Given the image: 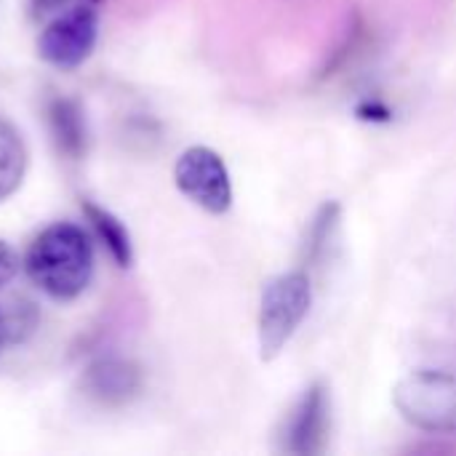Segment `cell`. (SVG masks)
<instances>
[{"label":"cell","mask_w":456,"mask_h":456,"mask_svg":"<svg viewBox=\"0 0 456 456\" xmlns=\"http://www.w3.org/2000/svg\"><path fill=\"white\" fill-rule=\"evenodd\" d=\"M339 232V203H323L315 219L310 222L307 240H305V256L310 267H321L329 256V248L337 243Z\"/></svg>","instance_id":"cell-11"},{"label":"cell","mask_w":456,"mask_h":456,"mask_svg":"<svg viewBox=\"0 0 456 456\" xmlns=\"http://www.w3.org/2000/svg\"><path fill=\"white\" fill-rule=\"evenodd\" d=\"M179 192L211 216H222L232 206V179L222 155L211 147H187L174 166Z\"/></svg>","instance_id":"cell-5"},{"label":"cell","mask_w":456,"mask_h":456,"mask_svg":"<svg viewBox=\"0 0 456 456\" xmlns=\"http://www.w3.org/2000/svg\"><path fill=\"white\" fill-rule=\"evenodd\" d=\"M142 390V374L131 361L102 358L83 377V393L102 406L128 403Z\"/></svg>","instance_id":"cell-7"},{"label":"cell","mask_w":456,"mask_h":456,"mask_svg":"<svg viewBox=\"0 0 456 456\" xmlns=\"http://www.w3.org/2000/svg\"><path fill=\"white\" fill-rule=\"evenodd\" d=\"M19 267H21L19 254H16L5 240H0V289H3V286H8V283L16 278Z\"/></svg>","instance_id":"cell-13"},{"label":"cell","mask_w":456,"mask_h":456,"mask_svg":"<svg viewBox=\"0 0 456 456\" xmlns=\"http://www.w3.org/2000/svg\"><path fill=\"white\" fill-rule=\"evenodd\" d=\"M27 144L13 123L0 115V203L8 200L24 182L27 174Z\"/></svg>","instance_id":"cell-10"},{"label":"cell","mask_w":456,"mask_h":456,"mask_svg":"<svg viewBox=\"0 0 456 456\" xmlns=\"http://www.w3.org/2000/svg\"><path fill=\"white\" fill-rule=\"evenodd\" d=\"M8 342H11V323H8V318L0 313V355H3V350L8 347Z\"/></svg>","instance_id":"cell-14"},{"label":"cell","mask_w":456,"mask_h":456,"mask_svg":"<svg viewBox=\"0 0 456 456\" xmlns=\"http://www.w3.org/2000/svg\"><path fill=\"white\" fill-rule=\"evenodd\" d=\"M313 307V278L305 270H291L265 283L256 315V339L262 361L278 358Z\"/></svg>","instance_id":"cell-2"},{"label":"cell","mask_w":456,"mask_h":456,"mask_svg":"<svg viewBox=\"0 0 456 456\" xmlns=\"http://www.w3.org/2000/svg\"><path fill=\"white\" fill-rule=\"evenodd\" d=\"M99 40V5H77L43 21L37 35V56L61 72L88 61Z\"/></svg>","instance_id":"cell-4"},{"label":"cell","mask_w":456,"mask_h":456,"mask_svg":"<svg viewBox=\"0 0 456 456\" xmlns=\"http://www.w3.org/2000/svg\"><path fill=\"white\" fill-rule=\"evenodd\" d=\"M393 406L417 430L456 436V374L414 371L393 390Z\"/></svg>","instance_id":"cell-3"},{"label":"cell","mask_w":456,"mask_h":456,"mask_svg":"<svg viewBox=\"0 0 456 456\" xmlns=\"http://www.w3.org/2000/svg\"><path fill=\"white\" fill-rule=\"evenodd\" d=\"M48 128L51 136L59 147V152H64L69 160L83 158L86 152V118L83 110L75 99L67 96H56L48 102Z\"/></svg>","instance_id":"cell-9"},{"label":"cell","mask_w":456,"mask_h":456,"mask_svg":"<svg viewBox=\"0 0 456 456\" xmlns=\"http://www.w3.org/2000/svg\"><path fill=\"white\" fill-rule=\"evenodd\" d=\"M21 267L48 299L75 302L86 294L96 270L91 235L75 222H53L32 238Z\"/></svg>","instance_id":"cell-1"},{"label":"cell","mask_w":456,"mask_h":456,"mask_svg":"<svg viewBox=\"0 0 456 456\" xmlns=\"http://www.w3.org/2000/svg\"><path fill=\"white\" fill-rule=\"evenodd\" d=\"M80 211L91 227V232L96 235V240L104 246V251L110 254V259L120 267V270H128L134 265V240H131V232L128 227L112 214L107 211L104 206L94 203V200H80Z\"/></svg>","instance_id":"cell-8"},{"label":"cell","mask_w":456,"mask_h":456,"mask_svg":"<svg viewBox=\"0 0 456 456\" xmlns=\"http://www.w3.org/2000/svg\"><path fill=\"white\" fill-rule=\"evenodd\" d=\"M77 5H102V0H29V16L43 24L45 19Z\"/></svg>","instance_id":"cell-12"},{"label":"cell","mask_w":456,"mask_h":456,"mask_svg":"<svg viewBox=\"0 0 456 456\" xmlns=\"http://www.w3.org/2000/svg\"><path fill=\"white\" fill-rule=\"evenodd\" d=\"M331 433V393L313 382L283 419L281 449L291 456H318L326 452Z\"/></svg>","instance_id":"cell-6"}]
</instances>
